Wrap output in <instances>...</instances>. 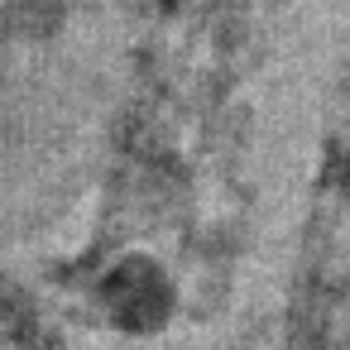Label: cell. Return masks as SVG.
<instances>
[{
	"mask_svg": "<svg viewBox=\"0 0 350 350\" xmlns=\"http://www.w3.org/2000/svg\"><path fill=\"white\" fill-rule=\"evenodd\" d=\"M168 283L149 259H120L116 269H106L101 278V307L111 312L116 326L125 331H144L168 312Z\"/></svg>",
	"mask_w": 350,
	"mask_h": 350,
	"instance_id": "6da1fadb",
	"label": "cell"
}]
</instances>
